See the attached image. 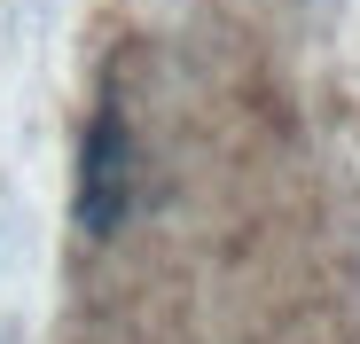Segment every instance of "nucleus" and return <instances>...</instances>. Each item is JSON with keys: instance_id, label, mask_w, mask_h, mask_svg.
Here are the masks:
<instances>
[{"instance_id": "f257e3e1", "label": "nucleus", "mask_w": 360, "mask_h": 344, "mask_svg": "<svg viewBox=\"0 0 360 344\" xmlns=\"http://www.w3.org/2000/svg\"><path fill=\"white\" fill-rule=\"evenodd\" d=\"M134 204V133L117 110H94L86 149H79V227L86 235H110Z\"/></svg>"}]
</instances>
